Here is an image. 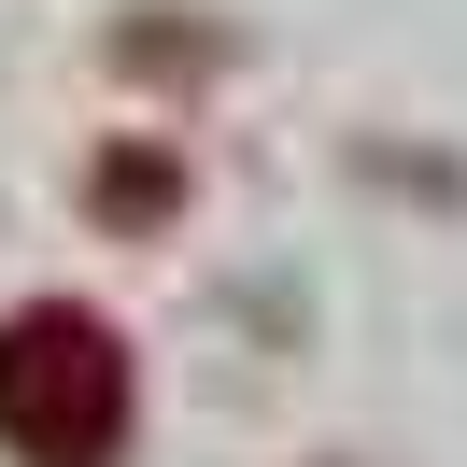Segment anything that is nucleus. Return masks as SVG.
I'll return each mask as SVG.
<instances>
[{
  "instance_id": "obj_1",
  "label": "nucleus",
  "mask_w": 467,
  "mask_h": 467,
  "mask_svg": "<svg viewBox=\"0 0 467 467\" xmlns=\"http://www.w3.org/2000/svg\"><path fill=\"white\" fill-rule=\"evenodd\" d=\"M0 453L15 467H114L128 453V340L86 297H29L0 326Z\"/></svg>"
}]
</instances>
